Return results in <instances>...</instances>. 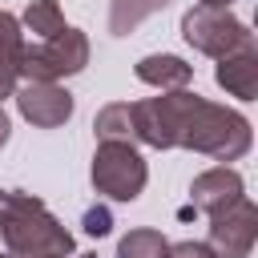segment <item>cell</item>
<instances>
[{
	"label": "cell",
	"mask_w": 258,
	"mask_h": 258,
	"mask_svg": "<svg viewBox=\"0 0 258 258\" xmlns=\"http://www.w3.org/2000/svg\"><path fill=\"white\" fill-rule=\"evenodd\" d=\"M0 238L12 258H69L73 234L48 214L36 194L0 189Z\"/></svg>",
	"instance_id": "6da1fadb"
},
{
	"label": "cell",
	"mask_w": 258,
	"mask_h": 258,
	"mask_svg": "<svg viewBox=\"0 0 258 258\" xmlns=\"http://www.w3.org/2000/svg\"><path fill=\"white\" fill-rule=\"evenodd\" d=\"M250 141H254L250 121L238 109H226V105L198 97L194 113L185 117L177 149H194V153H206L214 161H238V157L250 153Z\"/></svg>",
	"instance_id": "7a4b0ae2"
},
{
	"label": "cell",
	"mask_w": 258,
	"mask_h": 258,
	"mask_svg": "<svg viewBox=\"0 0 258 258\" xmlns=\"http://www.w3.org/2000/svg\"><path fill=\"white\" fill-rule=\"evenodd\" d=\"M194 105H198V93H189V89H173V93H161V97L133 101L129 105L133 141L153 145V149H177L185 117L194 113Z\"/></svg>",
	"instance_id": "3957f363"
},
{
	"label": "cell",
	"mask_w": 258,
	"mask_h": 258,
	"mask_svg": "<svg viewBox=\"0 0 258 258\" xmlns=\"http://www.w3.org/2000/svg\"><path fill=\"white\" fill-rule=\"evenodd\" d=\"M181 36H185L189 48H198V52H206L214 60H226L234 52L254 48V32L230 8H206V4L189 8L181 16Z\"/></svg>",
	"instance_id": "277c9868"
},
{
	"label": "cell",
	"mask_w": 258,
	"mask_h": 258,
	"mask_svg": "<svg viewBox=\"0 0 258 258\" xmlns=\"http://www.w3.org/2000/svg\"><path fill=\"white\" fill-rule=\"evenodd\" d=\"M85 64H89V36L81 28H60L56 36H48L40 44H24L20 77L40 81V85H56L64 77H77Z\"/></svg>",
	"instance_id": "5b68a950"
},
{
	"label": "cell",
	"mask_w": 258,
	"mask_h": 258,
	"mask_svg": "<svg viewBox=\"0 0 258 258\" xmlns=\"http://www.w3.org/2000/svg\"><path fill=\"white\" fill-rule=\"evenodd\" d=\"M149 181V165L133 141H101L93 153V185L113 202H133Z\"/></svg>",
	"instance_id": "8992f818"
},
{
	"label": "cell",
	"mask_w": 258,
	"mask_h": 258,
	"mask_svg": "<svg viewBox=\"0 0 258 258\" xmlns=\"http://www.w3.org/2000/svg\"><path fill=\"white\" fill-rule=\"evenodd\" d=\"M254 238H258V206L242 194L234 206L210 214V250L218 258H250L254 250Z\"/></svg>",
	"instance_id": "52a82bcc"
},
{
	"label": "cell",
	"mask_w": 258,
	"mask_h": 258,
	"mask_svg": "<svg viewBox=\"0 0 258 258\" xmlns=\"http://www.w3.org/2000/svg\"><path fill=\"white\" fill-rule=\"evenodd\" d=\"M12 97H16L20 117H24L28 125H36V129H56V125H64V121L73 117V93L60 89V85L28 81V85H20Z\"/></svg>",
	"instance_id": "ba28073f"
},
{
	"label": "cell",
	"mask_w": 258,
	"mask_h": 258,
	"mask_svg": "<svg viewBox=\"0 0 258 258\" xmlns=\"http://www.w3.org/2000/svg\"><path fill=\"white\" fill-rule=\"evenodd\" d=\"M242 194H246V181H242V173H238V169H230V165L202 169V173L194 177V185H189L194 206H198V210H206V214H218V210L234 206Z\"/></svg>",
	"instance_id": "9c48e42d"
},
{
	"label": "cell",
	"mask_w": 258,
	"mask_h": 258,
	"mask_svg": "<svg viewBox=\"0 0 258 258\" xmlns=\"http://www.w3.org/2000/svg\"><path fill=\"white\" fill-rule=\"evenodd\" d=\"M133 73H137V81H145V85H153V89H161V93L185 89V85L194 81V64H185V60L173 56V52H149V56H141V60L133 64Z\"/></svg>",
	"instance_id": "30bf717a"
},
{
	"label": "cell",
	"mask_w": 258,
	"mask_h": 258,
	"mask_svg": "<svg viewBox=\"0 0 258 258\" xmlns=\"http://www.w3.org/2000/svg\"><path fill=\"white\" fill-rule=\"evenodd\" d=\"M214 81H218L230 97L254 101V97H258V48H246V52H234V56L218 60Z\"/></svg>",
	"instance_id": "8fae6325"
},
{
	"label": "cell",
	"mask_w": 258,
	"mask_h": 258,
	"mask_svg": "<svg viewBox=\"0 0 258 258\" xmlns=\"http://www.w3.org/2000/svg\"><path fill=\"white\" fill-rule=\"evenodd\" d=\"M20 56H24V28L12 12L0 8V85L12 93L20 81Z\"/></svg>",
	"instance_id": "7c38bea8"
},
{
	"label": "cell",
	"mask_w": 258,
	"mask_h": 258,
	"mask_svg": "<svg viewBox=\"0 0 258 258\" xmlns=\"http://www.w3.org/2000/svg\"><path fill=\"white\" fill-rule=\"evenodd\" d=\"M169 0H113L109 4V32L113 36H129L141 20H149L153 12H161Z\"/></svg>",
	"instance_id": "4fadbf2b"
},
{
	"label": "cell",
	"mask_w": 258,
	"mask_h": 258,
	"mask_svg": "<svg viewBox=\"0 0 258 258\" xmlns=\"http://www.w3.org/2000/svg\"><path fill=\"white\" fill-rule=\"evenodd\" d=\"M165 250H169V242L153 226H137L117 242V258H165Z\"/></svg>",
	"instance_id": "5bb4252c"
},
{
	"label": "cell",
	"mask_w": 258,
	"mask_h": 258,
	"mask_svg": "<svg viewBox=\"0 0 258 258\" xmlns=\"http://www.w3.org/2000/svg\"><path fill=\"white\" fill-rule=\"evenodd\" d=\"M20 28L36 32L40 40H48V36H56V32L69 28V24H64V12H60L56 0H32V4L24 8V16H20Z\"/></svg>",
	"instance_id": "9a60e30c"
},
{
	"label": "cell",
	"mask_w": 258,
	"mask_h": 258,
	"mask_svg": "<svg viewBox=\"0 0 258 258\" xmlns=\"http://www.w3.org/2000/svg\"><path fill=\"white\" fill-rule=\"evenodd\" d=\"M93 133L97 141H133V117H129V105L117 101V105H105L93 121Z\"/></svg>",
	"instance_id": "2e32d148"
},
{
	"label": "cell",
	"mask_w": 258,
	"mask_h": 258,
	"mask_svg": "<svg viewBox=\"0 0 258 258\" xmlns=\"http://www.w3.org/2000/svg\"><path fill=\"white\" fill-rule=\"evenodd\" d=\"M109 230H113V218H109V210H105V206H93V210H85V234L101 238V234H109Z\"/></svg>",
	"instance_id": "e0dca14e"
},
{
	"label": "cell",
	"mask_w": 258,
	"mask_h": 258,
	"mask_svg": "<svg viewBox=\"0 0 258 258\" xmlns=\"http://www.w3.org/2000/svg\"><path fill=\"white\" fill-rule=\"evenodd\" d=\"M165 258H218L206 242H194V238H185V242H177V246H169L165 250Z\"/></svg>",
	"instance_id": "ac0fdd59"
},
{
	"label": "cell",
	"mask_w": 258,
	"mask_h": 258,
	"mask_svg": "<svg viewBox=\"0 0 258 258\" xmlns=\"http://www.w3.org/2000/svg\"><path fill=\"white\" fill-rule=\"evenodd\" d=\"M8 137H12V121H8V113L0 105V145H8Z\"/></svg>",
	"instance_id": "d6986e66"
},
{
	"label": "cell",
	"mask_w": 258,
	"mask_h": 258,
	"mask_svg": "<svg viewBox=\"0 0 258 258\" xmlns=\"http://www.w3.org/2000/svg\"><path fill=\"white\" fill-rule=\"evenodd\" d=\"M198 4H206V8H230L234 0H198Z\"/></svg>",
	"instance_id": "ffe728a7"
},
{
	"label": "cell",
	"mask_w": 258,
	"mask_h": 258,
	"mask_svg": "<svg viewBox=\"0 0 258 258\" xmlns=\"http://www.w3.org/2000/svg\"><path fill=\"white\" fill-rule=\"evenodd\" d=\"M4 97H12V89H4V85H0V101H4Z\"/></svg>",
	"instance_id": "44dd1931"
},
{
	"label": "cell",
	"mask_w": 258,
	"mask_h": 258,
	"mask_svg": "<svg viewBox=\"0 0 258 258\" xmlns=\"http://www.w3.org/2000/svg\"><path fill=\"white\" fill-rule=\"evenodd\" d=\"M77 258H97V254H77Z\"/></svg>",
	"instance_id": "7402d4cb"
},
{
	"label": "cell",
	"mask_w": 258,
	"mask_h": 258,
	"mask_svg": "<svg viewBox=\"0 0 258 258\" xmlns=\"http://www.w3.org/2000/svg\"><path fill=\"white\" fill-rule=\"evenodd\" d=\"M0 258H12V254H0Z\"/></svg>",
	"instance_id": "603a6c76"
}]
</instances>
